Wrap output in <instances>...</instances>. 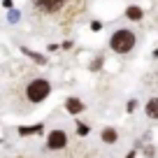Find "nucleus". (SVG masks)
Returning a JSON list of instances; mask_svg holds the SVG:
<instances>
[{
	"mask_svg": "<svg viewBox=\"0 0 158 158\" xmlns=\"http://www.w3.org/2000/svg\"><path fill=\"white\" fill-rule=\"evenodd\" d=\"M147 116L149 118H158V98H151L147 102Z\"/></svg>",
	"mask_w": 158,
	"mask_h": 158,
	"instance_id": "8",
	"label": "nucleus"
},
{
	"mask_svg": "<svg viewBox=\"0 0 158 158\" xmlns=\"http://www.w3.org/2000/svg\"><path fill=\"white\" fill-rule=\"evenodd\" d=\"M65 109H68L70 114H81L84 112V102L77 100V98H68L65 100Z\"/></svg>",
	"mask_w": 158,
	"mask_h": 158,
	"instance_id": "5",
	"label": "nucleus"
},
{
	"mask_svg": "<svg viewBox=\"0 0 158 158\" xmlns=\"http://www.w3.org/2000/svg\"><path fill=\"white\" fill-rule=\"evenodd\" d=\"M144 16V12H142V7H137V5H130L128 10H126V19H130V21H139Z\"/></svg>",
	"mask_w": 158,
	"mask_h": 158,
	"instance_id": "6",
	"label": "nucleus"
},
{
	"mask_svg": "<svg viewBox=\"0 0 158 158\" xmlns=\"http://www.w3.org/2000/svg\"><path fill=\"white\" fill-rule=\"evenodd\" d=\"M91 28H93V30H100V28H102V23H100V21H93V23H91Z\"/></svg>",
	"mask_w": 158,
	"mask_h": 158,
	"instance_id": "14",
	"label": "nucleus"
},
{
	"mask_svg": "<svg viewBox=\"0 0 158 158\" xmlns=\"http://www.w3.org/2000/svg\"><path fill=\"white\" fill-rule=\"evenodd\" d=\"M51 93V84L47 81V79H33L28 86H26V98L30 100V102H42V100H47Z\"/></svg>",
	"mask_w": 158,
	"mask_h": 158,
	"instance_id": "2",
	"label": "nucleus"
},
{
	"mask_svg": "<svg viewBox=\"0 0 158 158\" xmlns=\"http://www.w3.org/2000/svg\"><path fill=\"white\" fill-rule=\"evenodd\" d=\"M100 137H102V142H107V144H114V142L118 139V135H116V130H114V128H105Z\"/></svg>",
	"mask_w": 158,
	"mask_h": 158,
	"instance_id": "9",
	"label": "nucleus"
},
{
	"mask_svg": "<svg viewBox=\"0 0 158 158\" xmlns=\"http://www.w3.org/2000/svg\"><path fill=\"white\" fill-rule=\"evenodd\" d=\"M109 47H112L116 54H128V51H133L135 47V33L133 30H116V33L112 35V40H109Z\"/></svg>",
	"mask_w": 158,
	"mask_h": 158,
	"instance_id": "1",
	"label": "nucleus"
},
{
	"mask_svg": "<svg viewBox=\"0 0 158 158\" xmlns=\"http://www.w3.org/2000/svg\"><path fill=\"white\" fill-rule=\"evenodd\" d=\"M65 147H68V135L63 130H51L49 137H47V149L58 151V149H65Z\"/></svg>",
	"mask_w": 158,
	"mask_h": 158,
	"instance_id": "3",
	"label": "nucleus"
},
{
	"mask_svg": "<svg viewBox=\"0 0 158 158\" xmlns=\"http://www.w3.org/2000/svg\"><path fill=\"white\" fill-rule=\"evenodd\" d=\"M2 5H5L7 10H14V2H12V0H2Z\"/></svg>",
	"mask_w": 158,
	"mask_h": 158,
	"instance_id": "13",
	"label": "nucleus"
},
{
	"mask_svg": "<svg viewBox=\"0 0 158 158\" xmlns=\"http://www.w3.org/2000/svg\"><path fill=\"white\" fill-rule=\"evenodd\" d=\"M7 19H10V23H16V21H19V10H10Z\"/></svg>",
	"mask_w": 158,
	"mask_h": 158,
	"instance_id": "12",
	"label": "nucleus"
},
{
	"mask_svg": "<svg viewBox=\"0 0 158 158\" xmlns=\"http://www.w3.org/2000/svg\"><path fill=\"white\" fill-rule=\"evenodd\" d=\"M65 2H68V0H33V5L37 7L40 12H44V14H54V12H58Z\"/></svg>",
	"mask_w": 158,
	"mask_h": 158,
	"instance_id": "4",
	"label": "nucleus"
},
{
	"mask_svg": "<svg viewBox=\"0 0 158 158\" xmlns=\"http://www.w3.org/2000/svg\"><path fill=\"white\" fill-rule=\"evenodd\" d=\"M21 51H23L26 56H30V58H33V60H35L37 65H47V63H49V60H47V58H44L42 54H37V51H30L28 47H21Z\"/></svg>",
	"mask_w": 158,
	"mask_h": 158,
	"instance_id": "7",
	"label": "nucleus"
},
{
	"mask_svg": "<svg viewBox=\"0 0 158 158\" xmlns=\"http://www.w3.org/2000/svg\"><path fill=\"white\" fill-rule=\"evenodd\" d=\"M42 130V123H37V126H19V135H35V133H40Z\"/></svg>",
	"mask_w": 158,
	"mask_h": 158,
	"instance_id": "10",
	"label": "nucleus"
},
{
	"mask_svg": "<svg viewBox=\"0 0 158 158\" xmlns=\"http://www.w3.org/2000/svg\"><path fill=\"white\" fill-rule=\"evenodd\" d=\"M91 130H89V126L86 123H77V135H81V137H84V135H89Z\"/></svg>",
	"mask_w": 158,
	"mask_h": 158,
	"instance_id": "11",
	"label": "nucleus"
},
{
	"mask_svg": "<svg viewBox=\"0 0 158 158\" xmlns=\"http://www.w3.org/2000/svg\"><path fill=\"white\" fill-rule=\"evenodd\" d=\"M135 107H137V102H135V100H130V102H128V112H133Z\"/></svg>",
	"mask_w": 158,
	"mask_h": 158,
	"instance_id": "15",
	"label": "nucleus"
}]
</instances>
